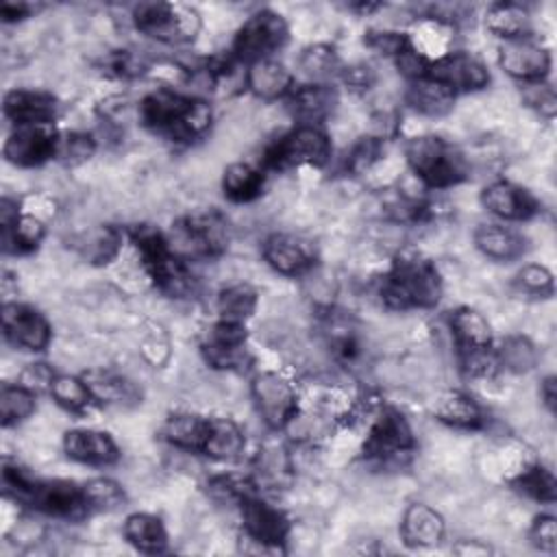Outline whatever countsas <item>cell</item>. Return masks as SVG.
<instances>
[{
	"label": "cell",
	"mask_w": 557,
	"mask_h": 557,
	"mask_svg": "<svg viewBox=\"0 0 557 557\" xmlns=\"http://www.w3.org/2000/svg\"><path fill=\"white\" fill-rule=\"evenodd\" d=\"M516 287L529 296L548 298L555 292L553 272L540 263H529L516 274Z\"/></svg>",
	"instance_id": "obj_43"
},
{
	"label": "cell",
	"mask_w": 557,
	"mask_h": 557,
	"mask_svg": "<svg viewBox=\"0 0 557 557\" xmlns=\"http://www.w3.org/2000/svg\"><path fill=\"white\" fill-rule=\"evenodd\" d=\"M289 39L287 22L281 13L272 9L255 11L235 33L231 54L239 63H255L261 59H272L276 50H281Z\"/></svg>",
	"instance_id": "obj_6"
},
{
	"label": "cell",
	"mask_w": 557,
	"mask_h": 557,
	"mask_svg": "<svg viewBox=\"0 0 557 557\" xmlns=\"http://www.w3.org/2000/svg\"><path fill=\"white\" fill-rule=\"evenodd\" d=\"M413 448L416 437L407 418L394 407H383L370 424L368 437L363 442L366 459L381 466L403 463L409 459Z\"/></svg>",
	"instance_id": "obj_8"
},
{
	"label": "cell",
	"mask_w": 557,
	"mask_h": 557,
	"mask_svg": "<svg viewBox=\"0 0 557 557\" xmlns=\"http://www.w3.org/2000/svg\"><path fill=\"white\" fill-rule=\"evenodd\" d=\"M381 154H383V139L381 137H374V135L361 137L350 148V152L346 157V170L350 174H366L381 159Z\"/></svg>",
	"instance_id": "obj_44"
},
{
	"label": "cell",
	"mask_w": 557,
	"mask_h": 557,
	"mask_svg": "<svg viewBox=\"0 0 557 557\" xmlns=\"http://www.w3.org/2000/svg\"><path fill=\"white\" fill-rule=\"evenodd\" d=\"M96 152V139L89 133L72 131V133H61L59 144H57V157L65 165H78L91 159Z\"/></svg>",
	"instance_id": "obj_42"
},
{
	"label": "cell",
	"mask_w": 557,
	"mask_h": 557,
	"mask_svg": "<svg viewBox=\"0 0 557 557\" xmlns=\"http://www.w3.org/2000/svg\"><path fill=\"white\" fill-rule=\"evenodd\" d=\"M453 550L459 553V555H487L490 546H485V544H481L476 540H472V542L470 540H461Z\"/></svg>",
	"instance_id": "obj_52"
},
{
	"label": "cell",
	"mask_w": 557,
	"mask_h": 557,
	"mask_svg": "<svg viewBox=\"0 0 557 557\" xmlns=\"http://www.w3.org/2000/svg\"><path fill=\"white\" fill-rule=\"evenodd\" d=\"M246 342L248 331L242 322L220 318L202 342L205 361L218 370H244L250 361Z\"/></svg>",
	"instance_id": "obj_14"
},
{
	"label": "cell",
	"mask_w": 557,
	"mask_h": 557,
	"mask_svg": "<svg viewBox=\"0 0 557 557\" xmlns=\"http://www.w3.org/2000/svg\"><path fill=\"white\" fill-rule=\"evenodd\" d=\"M59 135L52 124L15 126L2 146V154L17 168H39L57 157Z\"/></svg>",
	"instance_id": "obj_12"
},
{
	"label": "cell",
	"mask_w": 557,
	"mask_h": 557,
	"mask_svg": "<svg viewBox=\"0 0 557 557\" xmlns=\"http://www.w3.org/2000/svg\"><path fill=\"white\" fill-rule=\"evenodd\" d=\"M298 67L309 78V83H329L333 74L342 72L337 52L326 44L305 48L298 59Z\"/></svg>",
	"instance_id": "obj_39"
},
{
	"label": "cell",
	"mask_w": 557,
	"mask_h": 557,
	"mask_svg": "<svg viewBox=\"0 0 557 557\" xmlns=\"http://www.w3.org/2000/svg\"><path fill=\"white\" fill-rule=\"evenodd\" d=\"M209 429V418L196 413H174L161 426V437L181 450L202 453L205 437Z\"/></svg>",
	"instance_id": "obj_30"
},
{
	"label": "cell",
	"mask_w": 557,
	"mask_h": 557,
	"mask_svg": "<svg viewBox=\"0 0 557 557\" xmlns=\"http://www.w3.org/2000/svg\"><path fill=\"white\" fill-rule=\"evenodd\" d=\"M485 28L500 39L531 33V13L518 2H494L485 11Z\"/></svg>",
	"instance_id": "obj_33"
},
{
	"label": "cell",
	"mask_w": 557,
	"mask_h": 557,
	"mask_svg": "<svg viewBox=\"0 0 557 557\" xmlns=\"http://www.w3.org/2000/svg\"><path fill=\"white\" fill-rule=\"evenodd\" d=\"M133 24L139 33L161 44H187L200 30L196 9L176 2H139L133 9Z\"/></svg>",
	"instance_id": "obj_5"
},
{
	"label": "cell",
	"mask_w": 557,
	"mask_h": 557,
	"mask_svg": "<svg viewBox=\"0 0 557 557\" xmlns=\"http://www.w3.org/2000/svg\"><path fill=\"white\" fill-rule=\"evenodd\" d=\"M124 235L113 226H98L81 237V252L94 265L111 263L122 250Z\"/></svg>",
	"instance_id": "obj_35"
},
{
	"label": "cell",
	"mask_w": 557,
	"mask_h": 557,
	"mask_svg": "<svg viewBox=\"0 0 557 557\" xmlns=\"http://www.w3.org/2000/svg\"><path fill=\"white\" fill-rule=\"evenodd\" d=\"M366 41L372 50L396 59L403 48L407 46V33H396V30H372L366 35Z\"/></svg>",
	"instance_id": "obj_47"
},
{
	"label": "cell",
	"mask_w": 557,
	"mask_h": 557,
	"mask_svg": "<svg viewBox=\"0 0 557 557\" xmlns=\"http://www.w3.org/2000/svg\"><path fill=\"white\" fill-rule=\"evenodd\" d=\"M550 50L544 46V41L531 33L503 39L498 46V65L505 74H509L516 81L529 83H542L546 81L550 72Z\"/></svg>",
	"instance_id": "obj_10"
},
{
	"label": "cell",
	"mask_w": 557,
	"mask_h": 557,
	"mask_svg": "<svg viewBox=\"0 0 557 557\" xmlns=\"http://www.w3.org/2000/svg\"><path fill=\"white\" fill-rule=\"evenodd\" d=\"M331 159L329 135L313 124H298L287 135L278 137L265 148L263 165L272 170H283L289 165H311L322 168Z\"/></svg>",
	"instance_id": "obj_7"
},
{
	"label": "cell",
	"mask_w": 557,
	"mask_h": 557,
	"mask_svg": "<svg viewBox=\"0 0 557 557\" xmlns=\"http://www.w3.org/2000/svg\"><path fill=\"white\" fill-rule=\"evenodd\" d=\"M265 185V176L259 168L235 161L226 165L222 174V191L231 202H250L261 196Z\"/></svg>",
	"instance_id": "obj_32"
},
{
	"label": "cell",
	"mask_w": 557,
	"mask_h": 557,
	"mask_svg": "<svg viewBox=\"0 0 557 557\" xmlns=\"http://www.w3.org/2000/svg\"><path fill=\"white\" fill-rule=\"evenodd\" d=\"M2 335L4 339L26 352H41L52 339L50 322L41 311L24 302L2 305Z\"/></svg>",
	"instance_id": "obj_13"
},
{
	"label": "cell",
	"mask_w": 557,
	"mask_h": 557,
	"mask_svg": "<svg viewBox=\"0 0 557 557\" xmlns=\"http://www.w3.org/2000/svg\"><path fill=\"white\" fill-rule=\"evenodd\" d=\"M540 398L544 403V407L553 413L557 407V385H555V376H546L540 385Z\"/></svg>",
	"instance_id": "obj_51"
},
{
	"label": "cell",
	"mask_w": 557,
	"mask_h": 557,
	"mask_svg": "<svg viewBox=\"0 0 557 557\" xmlns=\"http://www.w3.org/2000/svg\"><path fill=\"white\" fill-rule=\"evenodd\" d=\"M455 98L457 94L450 87L431 78L429 74L422 78L409 81V87H407V104L426 117L446 115L453 109Z\"/></svg>",
	"instance_id": "obj_27"
},
{
	"label": "cell",
	"mask_w": 557,
	"mask_h": 557,
	"mask_svg": "<svg viewBox=\"0 0 557 557\" xmlns=\"http://www.w3.org/2000/svg\"><path fill=\"white\" fill-rule=\"evenodd\" d=\"M339 76H342V81L350 89H368L374 83V78H376L374 70L370 65H366V63H355L350 67H342Z\"/></svg>",
	"instance_id": "obj_49"
},
{
	"label": "cell",
	"mask_w": 557,
	"mask_h": 557,
	"mask_svg": "<svg viewBox=\"0 0 557 557\" xmlns=\"http://www.w3.org/2000/svg\"><path fill=\"white\" fill-rule=\"evenodd\" d=\"M448 329L453 333L455 346L459 348V355L492 348L490 322L481 311H476L472 307H459V309L450 311Z\"/></svg>",
	"instance_id": "obj_23"
},
{
	"label": "cell",
	"mask_w": 557,
	"mask_h": 557,
	"mask_svg": "<svg viewBox=\"0 0 557 557\" xmlns=\"http://www.w3.org/2000/svg\"><path fill=\"white\" fill-rule=\"evenodd\" d=\"M481 205L500 220L522 222L533 218L540 211L535 196L511 183V181H494L481 191Z\"/></svg>",
	"instance_id": "obj_17"
},
{
	"label": "cell",
	"mask_w": 557,
	"mask_h": 557,
	"mask_svg": "<svg viewBox=\"0 0 557 557\" xmlns=\"http://www.w3.org/2000/svg\"><path fill=\"white\" fill-rule=\"evenodd\" d=\"M137 113L146 128L170 141H194L211 126V107L207 100L172 89L146 94Z\"/></svg>",
	"instance_id": "obj_1"
},
{
	"label": "cell",
	"mask_w": 557,
	"mask_h": 557,
	"mask_svg": "<svg viewBox=\"0 0 557 557\" xmlns=\"http://www.w3.org/2000/svg\"><path fill=\"white\" fill-rule=\"evenodd\" d=\"M246 87L261 100H278L294 89V76L281 61L261 59L246 67Z\"/></svg>",
	"instance_id": "obj_24"
},
{
	"label": "cell",
	"mask_w": 557,
	"mask_h": 557,
	"mask_svg": "<svg viewBox=\"0 0 557 557\" xmlns=\"http://www.w3.org/2000/svg\"><path fill=\"white\" fill-rule=\"evenodd\" d=\"M265 263L283 276H302L315 265V248L309 239L292 233H272L263 242Z\"/></svg>",
	"instance_id": "obj_15"
},
{
	"label": "cell",
	"mask_w": 557,
	"mask_h": 557,
	"mask_svg": "<svg viewBox=\"0 0 557 557\" xmlns=\"http://www.w3.org/2000/svg\"><path fill=\"white\" fill-rule=\"evenodd\" d=\"M0 233L4 255H26L41 244L46 235V224L39 215L20 211L13 220L0 224Z\"/></svg>",
	"instance_id": "obj_28"
},
{
	"label": "cell",
	"mask_w": 557,
	"mask_h": 557,
	"mask_svg": "<svg viewBox=\"0 0 557 557\" xmlns=\"http://www.w3.org/2000/svg\"><path fill=\"white\" fill-rule=\"evenodd\" d=\"M246 448L244 431L231 418H209L202 453L218 461H233Z\"/></svg>",
	"instance_id": "obj_29"
},
{
	"label": "cell",
	"mask_w": 557,
	"mask_h": 557,
	"mask_svg": "<svg viewBox=\"0 0 557 557\" xmlns=\"http://www.w3.org/2000/svg\"><path fill=\"white\" fill-rule=\"evenodd\" d=\"M52 379H54V372L46 363H30L22 370L17 383H22L24 387H28L37 394L41 389H50Z\"/></svg>",
	"instance_id": "obj_48"
},
{
	"label": "cell",
	"mask_w": 557,
	"mask_h": 557,
	"mask_svg": "<svg viewBox=\"0 0 557 557\" xmlns=\"http://www.w3.org/2000/svg\"><path fill=\"white\" fill-rule=\"evenodd\" d=\"M513 487L524 494L527 498L531 500H537V503H555V496H557V481L553 476V472L548 468H544L542 463H531V466H524L516 479H513Z\"/></svg>",
	"instance_id": "obj_36"
},
{
	"label": "cell",
	"mask_w": 557,
	"mask_h": 557,
	"mask_svg": "<svg viewBox=\"0 0 557 557\" xmlns=\"http://www.w3.org/2000/svg\"><path fill=\"white\" fill-rule=\"evenodd\" d=\"M433 416L453 429H481L485 416L481 405L466 392L446 389L433 400Z\"/></svg>",
	"instance_id": "obj_25"
},
{
	"label": "cell",
	"mask_w": 557,
	"mask_h": 557,
	"mask_svg": "<svg viewBox=\"0 0 557 557\" xmlns=\"http://www.w3.org/2000/svg\"><path fill=\"white\" fill-rule=\"evenodd\" d=\"M257 292L248 283H235L220 292L218 296V311L222 320L231 322H246L257 309Z\"/></svg>",
	"instance_id": "obj_37"
},
{
	"label": "cell",
	"mask_w": 557,
	"mask_h": 557,
	"mask_svg": "<svg viewBox=\"0 0 557 557\" xmlns=\"http://www.w3.org/2000/svg\"><path fill=\"white\" fill-rule=\"evenodd\" d=\"M35 11L33 4L28 2H2L0 4V17L2 22H20L26 20Z\"/></svg>",
	"instance_id": "obj_50"
},
{
	"label": "cell",
	"mask_w": 557,
	"mask_h": 557,
	"mask_svg": "<svg viewBox=\"0 0 557 557\" xmlns=\"http://www.w3.org/2000/svg\"><path fill=\"white\" fill-rule=\"evenodd\" d=\"M524 98L529 107H533L542 117H555L557 113V96L548 83H529Z\"/></svg>",
	"instance_id": "obj_46"
},
{
	"label": "cell",
	"mask_w": 557,
	"mask_h": 557,
	"mask_svg": "<svg viewBox=\"0 0 557 557\" xmlns=\"http://www.w3.org/2000/svg\"><path fill=\"white\" fill-rule=\"evenodd\" d=\"M2 111L15 126L52 124L59 115V100L39 89H11L4 94Z\"/></svg>",
	"instance_id": "obj_18"
},
{
	"label": "cell",
	"mask_w": 557,
	"mask_h": 557,
	"mask_svg": "<svg viewBox=\"0 0 557 557\" xmlns=\"http://www.w3.org/2000/svg\"><path fill=\"white\" fill-rule=\"evenodd\" d=\"M83 492H85L89 511H113L122 507L126 500L122 485L109 476H98L83 483Z\"/></svg>",
	"instance_id": "obj_41"
},
{
	"label": "cell",
	"mask_w": 557,
	"mask_h": 557,
	"mask_svg": "<svg viewBox=\"0 0 557 557\" xmlns=\"http://www.w3.org/2000/svg\"><path fill=\"white\" fill-rule=\"evenodd\" d=\"M379 296L387 309H431L442 298V278L437 268L422 257L403 255L383 276Z\"/></svg>",
	"instance_id": "obj_2"
},
{
	"label": "cell",
	"mask_w": 557,
	"mask_h": 557,
	"mask_svg": "<svg viewBox=\"0 0 557 557\" xmlns=\"http://www.w3.org/2000/svg\"><path fill=\"white\" fill-rule=\"evenodd\" d=\"M63 450L72 461L85 466H111L120 459L115 440L96 429H72L63 435Z\"/></svg>",
	"instance_id": "obj_19"
},
{
	"label": "cell",
	"mask_w": 557,
	"mask_h": 557,
	"mask_svg": "<svg viewBox=\"0 0 557 557\" xmlns=\"http://www.w3.org/2000/svg\"><path fill=\"white\" fill-rule=\"evenodd\" d=\"M405 159L411 172L431 189L459 185L468 176L466 157L437 135H418L405 144Z\"/></svg>",
	"instance_id": "obj_3"
},
{
	"label": "cell",
	"mask_w": 557,
	"mask_h": 557,
	"mask_svg": "<svg viewBox=\"0 0 557 557\" xmlns=\"http://www.w3.org/2000/svg\"><path fill=\"white\" fill-rule=\"evenodd\" d=\"M165 237L172 252L185 261L218 257L228 246V224L218 211L187 215L172 224Z\"/></svg>",
	"instance_id": "obj_4"
},
{
	"label": "cell",
	"mask_w": 557,
	"mask_h": 557,
	"mask_svg": "<svg viewBox=\"0 0 557 557\" xmlns=\"http://www.w3.org/2000/svg\"><path fill=\"white\" fill-rule=\"evenodd\" d=\"M124 537L128 544H133L137 550L157 555L168 548V531L163 522L146 511H135L126 516L124 520Z\"/></svg>",
	"instance_id": "obj_31"
},
{
	"label": "cell",
	"mask_w": 557,
	"mask_h": 557,
	"mask_svg": "<svg viewBox=\"0 0 557 557\" xmlns=\"http://www.w3.org/2000/svg\"><path fill=\"white\" fill-rule=\"evenodd\" d=\"M429 76L444 83L455 94L476 91L487 87L490 83V72L476 57H472L470 52H455V50L433 61L429 65Z\"/></svg>",
	"instance_id": "obj_16"
},
{
	"label": "cell",
	"mask_w": 557,
	"mask_h": 557,
	"mask_svg": "<svg viewBox=\"0 0 557 557\" xmlns=\"http://www.w3.org/2000/svg\"><path fill=\"white\" fill-rule=\"evenodd\" d=\"M239 513L246 540L259 544L261 550L268 553L283 550L289 535V518L283 509L270 505L257 494H250L239 503Z\"/></svg>",
	"instance_id": "obj_11"
},
{
	"label": "cell",
	"mask_w": 557,
	"mask_h": 557,
	"mask_svg": "<svg viewBox=\"0 0 557 557\" xmlns=\"http://www.w3.org/2000/svg\"><path fill=\"white\" fill-rule=\"evenodd\" d=\"M94 403L107 407H131L139 403V389L135 383L113 370H87L81 374Z\"/></svg>",
	"instance_id": "obj_22"
},
{
	"label": "cell",
	"mask_w": 557,
	"mask_h": 557,
	"mask_svg": "<svg viewBox=\"0 0 557 557\" xmlns=\"http://www.w3.org/2000/svg\"><path fill=\"white\" fill-rule=\"evenodd\" d=\"M285 100L287 109L300 124L318 126L335 111L339 98L337 89L331 83H305L298 87L294 85Z\"/></svg>",
	"instance_id": "obj_20"
},
{
	"label": "cell",
	"mask_w": 557,
	"mask_h": 557,
	"mask_svg": "<svg viewBox=\"0 0 557 557\" xmlns=\"http://www.w3.org/2000/svg\"><path fill=\"white\" fill-rule=\"evenodd\" d=\"M250 396L263 424L272 431L287 429L298 416L294 385L278 372H261L250 383Z\"/></svg>",
	"instance_id": "obj_9"
},
{
	"label": "cell",
	"mask_w": 557,
	"mask_h": 557,
	"mask_svg": "<svg viewBox=\"0 0 557 557\" xmlns=\"http://www.w3.org/2000/svg\"><path fill=\"white\" fill-rule=\"evenodd\" d=\"M474 246L492 261H513L527 252V239L505 224H481L474 231Z\"/></svg>",
	"instance_id": "obj_26"
},
{
	"label": "cell",
	"mask_w": 557,
	"mask_h": 557,
	"mask_svg": "<svg viewBox=\"0 0 557 557\" xmlns=\"http://www.w3.org/2000/svg\"><path fill=\"white\" fill-rule=\"evenodd\" d=\"M494 355H496L498 368L513 374L529 372L537 361L535 346L522 335H507L498 344V348H494Z\"/></svg>",
	"instance_id": "obj_38"
},
{
	"label": "cell",
	"mask_w": 557,
	"mask_h": 557,
	"mask_svg": "<svg viewBox=\"0 0 557 557\" xmlns=\"http://www.w3.org/2000/svg\"><path fill=\"white\" fill-rule=\"evenodd\" d=\"M529 540L535 548L553 555L557 546V520L550 513L537 516L529 529Z\"/></svg>",
	"instance_id": "obj_45"
},
{
	"label": "cell",
	"mask_w": 557,
	"mask_h": 557,
	"mask_svg": "<svg viewBox=\"0 0 557 557\" xmlns=\"http://www.w3.org/2000/svg\"><path fill=\"white\" fill-rule=\"evenodd\" d=\"M48 392L59 407H63L65 411H72V413H81L94 403L83 376L54 374Z\"/></svg>",
	"instance_id": "obj_40"
},
{
	"label": "cell",
	"mask_w": 557,
	"mask_h": 557,
	"mask_svg": "<svg viewBox=\"0 0 557 557\" xmlns=\"http://www.w3.org/2000/svg\"><path fill=\"white\" fill-rule=\"evenodd\" d=\"M37 409V394L22 383H4L0 387V422L4 429L30 418Z\"/></svg>",
	"instance_id": "obj_34"
},
{
	"label": "cell",
	"mask_w": 557,
	"mask_h": 557,
	"mask_svg": "<svg viewBox=\"0 0 557 557\" xmlns=\"http://www.w3.org/2000/svg\"><path fill=\"white\" fill-rule=\"evenodd\" d=\"M446 531L444 518L431 505L411 503L400 520V537L411 548H429L442 542Z\"/></svg>",
	"instance_id": "obj_21"
}]
</instances>
